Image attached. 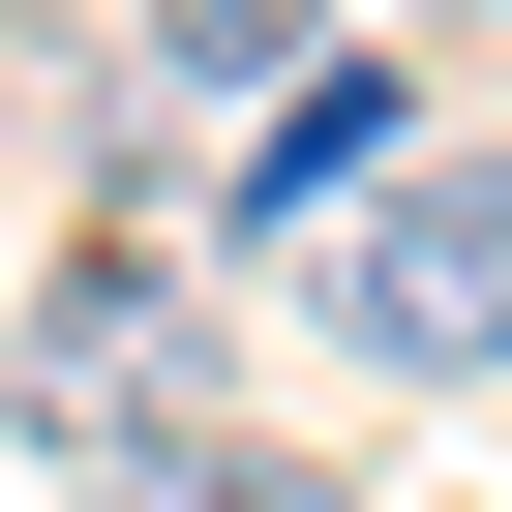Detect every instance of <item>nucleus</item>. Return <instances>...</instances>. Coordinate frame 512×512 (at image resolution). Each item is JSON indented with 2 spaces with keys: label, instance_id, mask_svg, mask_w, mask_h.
<instances>
[{
  "label": "nucleus",
  "instance_id": "423d86ee",
  "mask_svg": "<svg viewBox=\"0 0 512 512\" xmlns=\"http://www.w3.org/2000/svg\"><path fill=\"white\" fill-rule=\"evenodd\" d=\"M392 31H482V0H392Z\"/></svg>",
  "mask_w": 512,
  "mask_h": 512
},
{
  "label": "nucleus",
  "instance_id": "7ed1b4c3",
  "mask_svg": "<svg viewBox=\"0 0 512 512\" xmlns=\"http://www.w3.org/2000/svg\"><path fill=\"white\" fill-rule=\"evenodd\" d=\"M392 151H422V91H392V61H302V91H272V151H241V211H272V241H332Z\"/></svg>",
  "mask_w": 512,
  "mask_h": 512
},
{
  "label": "nucleus",
  "instance_id": "39448f33",
  "mask_svg": "<svg viewBox=\"0 0 512 512\" xmlns=\"http://www.w3.org/2000/svg\"><path fill=\"white\" fill-rule=\"evenodd\" d=\"M151 61H181V91H302V61H332V0H151Z\"/></svg>",
  "mask_w": 512,
  "mask_h": 512
},
{
  "label": "nucleus",
  "instance_id": "20e7f679",
  "mask_svg": "<svg viewBox=\"0 0 512 512\" xmlns=\"http://www.w3.org/2000/svg\"><path fill=\"white\" fill-rule=\"evenodd\" d=\"M91 512H332V482H302V452H272V422H151V452H121V482H91Z\"/></svg>",
  "mask_w": 512,
  "mask_h": 512
},
{
  "label": "nucleus",
  "instance_id": "f257e3e1",
  "mask_svg": "<svg viewBox=\"0 0 512 512\" xmlns=\"http://www.w3.org/2000/svg\"><path fill=\"white\" fill-rule=\"evenodd\" d=\"M0 422H31V452H151V422H211V302H181V241L121 211V241H61V272H31V332H0Z\"/></svg>",
  "mask_w": 512,
  "mask_h": 512
},
{
  "label": "nucleus",
  "instance_id": "f03ea898",
  "mask_svg": "<svg viewBox=\"0 0 512 512\" xmlns=\"http://www.w3.org/2000/svg\"><path fill=\"white\" fill-rule=\"evenodd\" d=\"M332 332L392 392H512V151H392L332 211Z\"/></svg>",
  "mask_w": 512,
  "mask_h": 512
}]
</instances>
